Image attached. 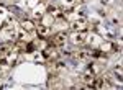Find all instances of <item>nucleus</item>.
I'll return each mask as SVG.
<instances>
[{
  "instance_id": "obj_1",
  "label": "nucleus",
  "mask_w": 123,
  "mask_h": 90,
  "mask_svg": "<svg viewBox=\"0 0 123 90\" xmlns=\"http://www.w3.org/2000/svg\"><path fill=\"white\" fill-rule=\"evenodd\" d=\"M87 30H82V31H74L72 35H71V41L74 43V44H84L85 41H87Z\"/></svg>"
},
{
  "instance_id": "obj_2",
  "label": "nucleus",
  "mask_w": 123,
  "mask_h": 90,
  "mask_svg": "<svg viewBox=\"0 0 123 90\" xmlns=\"http://www.w3.org/2000/svg\"><path fill=\"white\" fill-rule=\"evenodd\" d=\"M87 25H89V21H87L85 17H77L72 21V30L74 31H82V30H87Z\"/></svg>"
},
{
  "instance_id": "obj_3",
  "label": "nucleus",
  "mask_w": 123,
  "mask_h": 90,
  "mask_svg": "<svg viewBox=\"0 0 123 90\" xmlns=\"http://www.w3.org/2000/svg\"><path fill=\"white\" fill-rule=\"evenodd\" d=\"M100 51H102V54H113L115 51H117V46L113 44V43H110V41H105V43H102L100 44Z\"/></svg>"
},
{
  "instance_id": "obj_4",
  "label": "nucleus",
  "mask_w": 123,
  "mask_h": 90,
  "mask_svg": "<svg viewBox=\"0 0 123 90\" xmlns=\"http://www.w3.org/2000/svg\"><path fill=\"white\" fill-rule=\"evenodd\" d=\"M46 15H49V17H53L56 20V18H62V12L57 8L56 5H48L46 7Z\"/></svg>"
},
{
  "instance_id": "obj_5",
  "label": "nucleus",
  "mask_w": 123,
  "mask_h": 90,
  "mask_svg": "<svg viewBox=\"0 0 123 90\" xmlns=\"http://www.w3.org/2000/svg\"><path fill=\"white\" fill-rule=\"evenodd\" d=\"M66 41H67V35L66 33H57V35H54V38H53V46H64L66 44Z\"/></svg>"
},
{
  "instance_id": "obj_6",
  "label": "nucleus",
  "mask_w": 123,
  "mask_h": 90,
  "mask_svg": "<svg viewBox=\"0 0 123 90\" xmlns=\"http://www.w3.org/2000/svg\"><path fill=\"white\" fill-rule=\"evenodd\" d=\"M36 31H38V35L41 36V38H46V36L51 35V26H48L44 23H39L38 28H36Z\"/></svg>"
},
{
  "instance_id": "obj_7",
  "label": "nucleus",
  "mask_w": 123,
  "mask_h": 90,
  "mask_svg": "<svg viewBox=\"0 0 123 90\" xmlns=\"http://www.w3.org/2000/svg\"><path fill=\"white\" fill-rule=\"evenodd\" d=\"M94 79H95V74L90 71V69H87V71L82 74V82H85V85H87V84H90Z\"/></svg>"
},
{
  "instance_id": "obj_8",
  "label": "nucleus",
  "mask_w": 123,
  "mask_h": 90,
  "mask_svg": "<svg viewBox=\"0 0 123 90\" xmlns=\"http://www.w3.org/2000/svg\"><path fill=\"white\" fill-rule=\"evenodd\" d=\"M21 30H23V31H26V33L33 31V30H35L33 21H30V20H23V21H21Z\"/></svg>"
},
{
  "instance_id": "obj_9",
  "label": "nucleus",
  "mask_w": 123,
  "mask_h": 90,
  "mask_svg": "<svg viewBox=\"0 0 123 90\" xmlns=\"http://www.w3.org/2000/svg\"><path fill=\"white\" fill-rule=\"evenodd\" d=\"M13 48V44H7V43H3V44H0V57H3L5 54L8 53L10 49Z\"/></svg>"
},
{
  "instance_id": "obj_10",
  "label": "nucleus",
  "mask_w": 123,
  "mask_h": 90,
  "mask_svg": "<svg viewBox=\"0 0 123 90\" xmlns=\"http://www.w3.org/2000/svg\"><path fill=\"white\" fill-rule=\"evenodd\" d=\"M43 10H44V5H38L36 8L33 10V15H35L36 18H43V17H44V13H43Z\"/></svg>"
},
{
  "instance_id": "obj_11",
  "label": "nucleus",
  "mask_w": 123,
  "mask_h": 90,
  "mask_svg": "<svg viewBox=\"0 0 123 90\" xmlns=\"http://www.w3.org/2000/svg\"><path fill=\"white\" fill-rule=\"evenodd\" d=\"M74 57H76V59H79V61H85V59H89L90 56H89V53H87V51H79V53L74 54Z\"/></svg>"
},
{
  "instance_id": "obj_12",
  "label": "nucleus",
  "mask_w": 123,
  "mask_h": 90,
  "mask_svg": "<svg viewBox=\"0 0 123 90\" xmlns=\"http://www.w3.org/2000/svg\"><path fill=\"white\" fill-rule=\"evenodd\" d=\"M62 2H64V5H66L67 8H74L76 5H79L80 0H62Z\"/></svg>"
},
{
  "instance_id": "obj_13",
  "label": "nucleus",
  "mask_w": 123,
  "mask_h": 90,
  "mask_svg": "<svg viewBox=\"0 0 123 90\" xmlns=\"http://www.w3.org/2000/svg\"><path fill=\"white\" fill-rule=\"evenodd\" d=\"M115 75L118 77V80H122V66H120V64L115 67Z\"/></svg>"
},
{
  "instance_id": "obj_14",
  "label": "nucleus",
  "mask_w": 123,
  "mask_h": 90,
  "mask_svg": "<svg viewBox=\"0 0 123 90\" xmlns=\"http://www.w3.org/2000/svg\"><path fill=\"white\" fill-rule=\"evenodd\" d=\"M49 87H61V84H59V82L56 80V77H54V79L49 80Z\"/></svg>"
},
{
  "instance_id": "obj_15",
  "label": "nucleus",
  "mask_w": 123,
  "mask_h": 90,
  "mask_svg": "<svg viewBox=\"0 0 123 90\" xmlns=\"http://www.w3.org/2000/svg\"><path fill=\"white\" fill-rule=\"evenodd\" d=\"M61 69H64V64H62V62H56V64H54V67H53V71H54V72L61 71Z\"/></svg>"
}]
</instances>
